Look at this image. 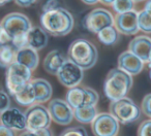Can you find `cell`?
Instances as JSON below:
<instances>
[{"instance_id": "14", "label": "cell", "mask_w": 151, "mask_h": 136, "mask_svg": "<svg viewBox=\"0 0 151 136\" xmlns=\"http://www.w3.org/2000/svg\"><path fill=\"white\" fill-rule=\"evenodd\" d=\"M0 123L1 125L9 128L13 131H23L26 129L25 115L17 107L9 106L0 113Z\"/></svg>"}, {"instance_id": "9", "label": "cell", "mask_w": 151, "mask_h": 136, "mask_svg": "<svg viewBox=\"0 0 151 136\" xmlns=\"http://www.w3.org/2000/svg\"><path fill=\"white\" fill-rule=\"evenodd\" d=\"M84 27L90 33L96 34L101 29L114 24V17L110 11L101 7L92 9L84 18Z\"/></svg>"}, {"instance_id": "23", "label": "cell", "mask_w": 151, "mask_h": 136, "mask_svg": "<svg viewBox=\"0 0 151 136\" xmlns=\"http://www.w3.org/2000/svg\"><path fill=\"white\" fill-rule=\"evenodd\" d=\"M119 34L118 31L116 30V28L112 26H108V27L101 29L99 32L96 33L97 39L101 43H103L104 46H115L119 40Z\"/></svg>"}, {"instance_id": "6", "label": "cell", "mask_w": 151, "mask_h": 136, "mask_svg": "<svg viewBox=\"0 0 151 136\" xmlns=\"http://www.w3.org/2000/svg\"><path fill=\"white\" fill-rule=\"evenodd\" d=\"M31 74V70L16 61L9 65L5 74V85L9 94L13 96L14 94L19 92L27 83L30 82Z\"/></svg>"}, {"instance_id": "36", "label": "cell", "mask_w": 151, "mask_h": 136, "mask_svg": "<svg viewBox=\"0 0 151 136\" xmlns=\"http://www.w3.org/2000/svg\"><path fill=\"white\" fill-rule=\"evenodd\" d=\"M83 3H85V4L87 5H90V6H92V5H95L97 4V3L99 2V0H81Z\"/></svg>"}, {"instance_id": "24", "label": "cell", "mask_w": 151, "mask_h": 136, "mask_svg": "<svg viewBox=\"0 0 151 136\" xmlns=\"http://www.w3.org/2000/svg\"><path fill=\"white\" fill-rule=\"evenodd\" d=\"M97 115L95 106H84L73 109V119L81 124H90Z\"/></svg>"}, {"instance_id": "16", "label": "cell", "mask_w": 151, "mask_h": 136, "mask_svg": "<svg viewBox=\"0 0 151 136\" xmlns=\"http://www.w3.org/2000/svg\"><path fill=\"white\" fill-rule=\"evenodd\" d=\"M144 65L143 61L140 60L136 55L130 53L129 51H125L118 56L117 68L132 76L141 73L144 69Z\"/></svg>"}, {"instance_id": "10", "label": "cell", "mask_w": 151, "mask_h": 136, "mask_svg": "<svg viewBox=\"0 0 151 136\" xmlns=\"http://www.w3.org/2000/svg\"><path fill=\"white\" fill-rule=\"evenodd\" d=\"M90 124L94 136H117L119 133L120 123L110 113H97Z\"/></svg>"}, {"instance_id": "29", "label": "cell", "mask_w": 151, "mask_h": 136, "mask_svg": "<svg viewBox=\"0 0 151 136\" xmlns=\"http://www.w3.org/2000/svg\"><path fill=\"white\" fill-rule=\"evenodd\" d=\"M11 44L16 51L26 48V46H28L27 35L24 34V35H19V36H16V37L11 38Z\"/></svg>"}, {"instance_id": "37", "label": "cell", "mask_w": 151, "mask_h": 136, "mask_svg": "<svg viewBox=\"0 0 151 136\" xmlns=\"http://www.w3.org/2000/svg\"><path fill=\"white\" fill-rule=\"evenodd\" d=\"M114 1H115V0H99V2H101V4L107 5V6H111Z\"/></svg>"}, {"instance_id": "38", "label": "cell", "mask_w": 151, "mask_h": 136, "mask_svg": "<svg viewBox=\"0 0 151 136\" xmlns=\"http://www.w3.org/2000/svg\"><path fill=\"white\" fill-rule=\"evenodd\" d=\"M11 1H12V0H0V6L7 4V3H9Z\"/></svg>"}, {"instance_id": "34", "label": "cell", "mask_w": 151, "mask_h": 136, "mask_svg": "<svg viewBox=\"0 0 151 136\" xmlns=\"http://www.w3.org/2000/svg\"><path fill=\"white\" fill-rule=\"evenodd\" d=\"M16 4L21 7H29L36 2V0H14Z\"/></svg>"}, {"instance_id": "11", "label": "cell", "mask_w": 151, "mask_h": 136, "mask_svg": "<svg viewBox=\"0 0 151 136\" xmlns=\"http://www.w3.org/2000/svg\"><path fill=\"white\" fill-rule=\"evenodd\" d=\"M59 83L69 89L79 86L84 78V70L67 59L56 73Z\"/></svg>"}, {"instance_id": "35", "label": "cell", "mask_w": 151, "mask_h": 136, "mask_svg": "<svg viewBox=\"0 0 151 136\" xmlns=\"http://www.w3.org/2000/svg\"><path fill=\"white\" fill-rule=\"evenodd\" d=\"M0 136H16L15 131L3 125H0Z\"/></svg>"}, {"instance_id": "12", "label": "cell", "mask_w": 151, "mask_h": 136, "mask_svg": "<svg viewBox=\"0 0 151 136\" xmlns=\"http://www.w3.org/2000/svg\"><path fill=\"white\" fill-rule=\"evenodd\" d=\"M48 111L51 120L60 126H67L73 120V109L63 99L55 98L49 101Z\"/></svg>"}, {"instance_id": "40", "label": "cell", "mask_w": 151, "mask_h": 136, "mask_svg": "<svg viewBox=\"0 0 151 136\" xmlns=\"http://www.w3.org/2000/svg\"><path fill=\"white\" fill-rule=\"evenodd\" d=\"M2 29H3L2 26H1V24H0V33H1V31H2Z\"/></svg>"}, {"instance_id": "7", "label": "cell", "mask_w": 151, "mask_h": 136, "mask_svg": "<svg viewBox=\"0 0 151 136\" xmlns=\"http://www.w3.org/2000/svg\"><path fill=\"white\" fill-rule=\"evenodd\" d=\"M26 119V129L40 130L49 128L51 125V117L48 108L42 103H33L29 105L24 113Z\"/></svg>"}, {"instance_id": "5", "label": "cell", "mask_w": 151, "mask_h": 136, "mask_svg": "<svg viewBox=\"0 0 151 136\" xmlns=\"http://www.w3.org/2000/svg\"><path fill=\"white\" fill-rule=\"evenodd\" d=\"M99 93L88 87L76 86L69 88L65 94V101L73 109L84 106H95L99 102Z\"/></svg>"}, {"instance_id": "33", "label": "cell", "mask_w": 151, "mask_h": 136, "mask_svg": "<svg viewBox=\"0 0 151 136\" xmlns=\"http://www.w3.org/2000/svg\"><path fill=\"white\" fill-rule=\"evenodd\" d=\"M61 4L59 2V0H47L46 2L42 4V11H53V9H56L58 7H60Z\"/></svg>"}, {"instance_id": "30", "label": "cell", "mask_w": 151, "mask_h": 136, "mask_svg": "<svg viewBox=\"0 0 151 136\" xmlns=\"http://www.w3.org/2000/svg\"><path fill=\"white\" fill-rule=\"evenodd\" d=\"M150 104H151V94L145 95V97L143 98L142 102H141V108L140 109H141V113H143L146 117H151Z\"/></svg>"}, {"instance_id": "8", "label": "cell", "mask_w": 151, "mask_h": 136, "mask_svg": "<svg viewBox=\"0 0 151 136\" xmlns=\"http://www.w3.org/2000/svg\"><path fill=\"white\" fill-rule=\"evenodd\" d=\"M0 24L11 38L27 34L29 29L32 27L29 18L21 13L9 14L3 18Z\"/></svg>"}, {"instance_id": "2", "label": "cell", "mask_w": 151, "mask_h": 136, "mask_svg": "<svg viewBox=\"0 0 151 136\" xmlns=\"http://www.w3.org/2000/svg\"><path fill=\"white\" fill-rule=\"evenodd\" d=\"M67 59L83 70L91 69L97 62L99 52L94 44L85 38H78L70 43Z\"/></svg>"}, {"instance_id": "32", "label": "cell", "mask_w": 151, "mask_h": 136, "mask_svg": "<svg viewBox=\"0 0 151 136\" xmlns=\"http://www.w3.org/2000/svg\"><path fill=\"white\" fill-rule=\"evenodd\" d=\"M11 106V97L4 91H0V113Z\"/></svg>"}, {"instance_id": "17", "label": "cell", "mask_w": 151, "mask_h": 136, "mask_svg": "<svg viewBox=\"0 0 151 136\" xmlns=\"http://www.w3.org/2000/svg\"><path fill=\"white\" fill-rule=\"evenodd\" d=\"M67 60V57L60 50H53L47 54L44 59L42 67L45 71L51 75H56L58 69L62 66V64Z\"/></svg>"}, {"instance_id": "27", "label": "cell", "mask_w": 151, "mask_h": 136, "mask_svg": "<svg viewBox=\"0 0 151 136\" xmlns=\"http://www.w3.org/2000/svg\"><path fill=\"white\" fill-rule=\"evenodd\" d=\"M59 136H88V133L85 128L81 126H76V127H69L63 130Z\"/></svg>"}, {"instance_id": "3", "label": "cell", "mask_w": 151, "mask_h": 136, "mask_svg": "<svg viewBox=\"0 0 151 136\" xmlns=\"http://www.w3.org/2000/svg\"><path fill=\"white\" fill-rule=\"evenodd\" d=\"M134 84L132 76L119 68H113L108 72L104 82V93L110 101L127 96Z\"/></svg>"}, {"instance_id": "31", "label": "cell", "mask_w": 151, "mask_h": 136, "mask_svg": "<svg viewBox=\"0 0 151 136\" xmlns=\"http://www.w3.org/2000/svg\"><path fill=\"white\" fill-rule=\"evenodd\" d=\"M150 130H151L150 120L143 121L138 128V136H150Z\"/></svg>"}, {"instance_id": "39", "label": "cell", "mask_w": 151, "mask_h": 136, "mask_svg": "<svg viewBox=\"0 0 151 136\" xmlns=\"http://www.w3.org/2000/svg\"><path fill=\"white\" fill-rule=\"evenodd\" d=\"M134 3H137V2H143V1H147V0H132Z\"/></svg>"}, {"instance_id": "4", "label": "cell", "mask_w": 151, "mask_h": 136, "mask_svg": "<svg viewBox=\"0 0 151 136\" xmlns=\"http://www.w3.org/2000/svg\"><path fill=\"white\" fill-rule=\"evenodd\" d=\"M110 113L119 123L124 125L137 122L142 115L140 107L137 103L127 96L122 97L117 100L111 101L109 106Z\"/></svg>"}, {"instance_id": "13", "label": "cell", "mask_w": 151, "mask_h": 136, "mask_svg": "<svg viewBox=\"0 0 151 136\" xmlns=\"http://www.w3.org/2000/svg\"><path fill=\"white\" fill-rule=\"evenodd\" d=\"M137 14L134 9L127 13L118 14L114 17L113 26L116 28L118 33H121L126 36L136 35L139 32L138 22H137Z\"/></svg>"}, {"instance_id": "15", "label": "cell", "mask_w": 151, "mask_h": 136, "mask_svg": "<svg viewBox=\"0 0 151 136\" xmlns=\"http://www.w3.org/2000/svg\"><path fill=\"white\" fill-rule=\"evenodd\" d=\"M128 51L136 55L144 64H149L151 60V39L148 35H139L128 43Z\"/></svg>"}, {"instance_id": "26", "label": "cell", "mask_w": 151, "mask_h": 136, "mask_svg": "<svg viewBox=\"0 0 151 136\" xmlns=\"http://www.w3.org/2000/svg\"><path fill=\"white\" fill-rule=\"evenodd\" d=\"M111 6L113 7L116 15H118L132 11L134 9V2L132 0H115Z\"/></svg>"}, {"instance_id": "22", "label": "cell", "mask_w": 151, "mask_h": 136, "mask_svg": "<svg viewBox=\"0 0 151 136\" xmlns=\"http://www.w3.org/2000/svg\"><path fill=\"white\" fill-rule=\"evenodd\" d=\"M150 0H147L145 7L141 11L137 14V22H138L139 31H143V33L149 34L151 32V19H150Z\"/></svg>"}, {"instance_id": "18", "label": "cell", "mask_w": 151, "mask_h": 136, "mask_svg": "<svg viewBox=\"0 0 151 136\" xmlns=\"http://www.w3.org/2000/svg\"><path fill=\"white\" fill-rule=\"evenodd\" d=\"M26 35L28 46L37 52L46 48L49 42V34L40 26H32Z\"/></svg>"}, {"instance_id": "1", "label": "cell", "mask_w": 151, "mask_h": 136, "mask_svg": "<svg viewBox=\"0 0 151 136\" xmlns=\"http://www.w3.org/2000/svg\"><path fill=\"white\" fill-rule=\"evenodd\" d=\"M40 27L48 34L55 37H62L69 34L75 26V19L70 11L60 6L40 15Z\"/></svg>"}, {"instance_id": "21", "label": "cell", "mask_w": 151, "mask_h": 136, "mask_svg": "<svg viewBox=\"0 0 151 136\" xmlns=\"http://www.w3.org/2000/svg\"><path fill=\"white\" fill-rule=\"evenodd\" d=\"M13 97L16 102L22 106H29L35 103V93L30 82L27 83L19 92L14 94Z\"/></svg>"}, {"instance_id": "25", "label": "cell", "mask_w": 151, "mask_h": 136, "mask_svg": "<svg viewBox=\"0 0 151 136\" xmlns=\"http://www.w3.org/2000/svg\"><path fill=\"white\" fill-rule=\"evenodd\" d=\"M16 61V50L12 44L0 46V67L7 68Z\"/></svg>"}, {"instance_id": "19", "label": "cell", "mask_w": 151, "mask_h": 136, "mask_svg": "<svg viewBox=\"0 0 151 136\" xmlns=\"http://www.w3.org/2000/svg\"><path fill=\"white\" fill-rule=\"evenodd\" d=\"M35 93V103H46L49 102L52 98L53 88L52 85L45 78H33L30 80Z\"/></svg>"}, {"instance_id": "28", "label": "cell", "mask_w": 151, "mask_h": 136, "mask_svg": "<svg viewBox=\"0 0 151 136\" xmlns=\"http://www.w3.org/2000/svg\"><path fill=\"white\" fill-rule=\"evenodd\" d=\"M18 136H53L52 132L49 128L40 130H28L25 129L21 131V133Z\"/></svg>"}, {"instance_id": "20", "label": "cell", "mask_w": 151, "mask_h": 136, "mask_svg": "<svg viewBox=\"0 0 151 136\" xmlns=\"http://www.w3.org/2000/svg\"><path fill=\"white\" fill-rule=\"evenodd\" d=\"M16 62L22 64L23 66L27 67L31 71L35 70L40 63V57H38L37 51L26 46L21 50L16 51Z\"/></svg>"}]
</instances>
